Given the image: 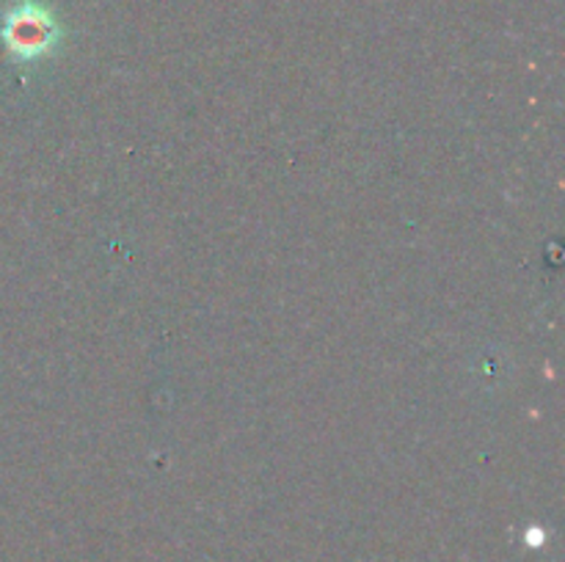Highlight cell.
I'll return each instance as SVG.
<instances>
[{"label":"cell","instance_id":"cell-1","mask_svg":"<svg viewBox=\"0 0 565 562\" xmlns=\"http://www.w3.org/2000/svg\"><path fill=\"white\" fill-rule=\"evenodd\" d=\"M6 50L20 61H36L53 53L61 44V22L53 11L39 0H20L9 6L0 28Z\"/></svg>","mask_w":565,"mask_h":562}]
</instances>
